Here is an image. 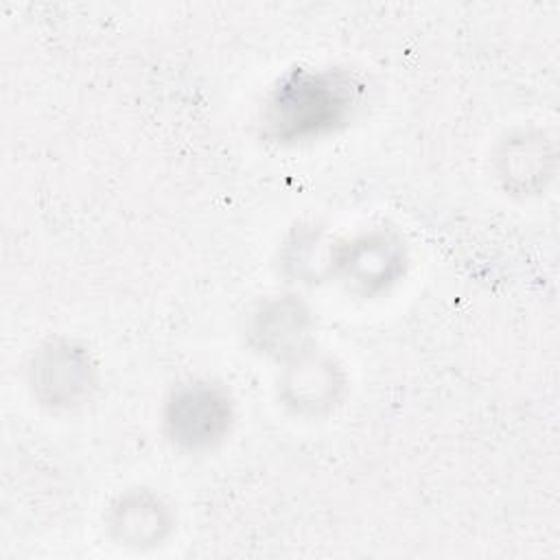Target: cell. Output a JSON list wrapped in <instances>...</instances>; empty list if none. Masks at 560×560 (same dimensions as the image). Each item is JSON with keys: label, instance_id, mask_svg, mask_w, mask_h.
Masks as SVG:
<instances>
[{"label": "cell", "instance_id": "1", "mask_svg": "<svg viewBox=\"0 0 560 560\" xmlns=\"http://www.w3.org/2000/svg\"><path fill=\"white\" fill-rule=\"evenodd\" d=\"M341 85L324 77L302 74L276 92L269 122L280 136L317 133L330 127L343 112Z\"/></svg>", "mask_w": 560, "mask_h": 560}, {"label": "cell", "instance_id": "2", "mask_svg": "<svg viewBox=\"0 0 560 560\" xmlns=\"http://www.w3.org/2000/svg\"><path fill=\"white\" fill-rule=\"evenodd\" d=\"M228 420V405L210 387L184 389L171 405L168 424L177 440L188 444H208L214 440Z\"/></svg>", "mask_w": 560, "mask_h": 560}]
</instances>
